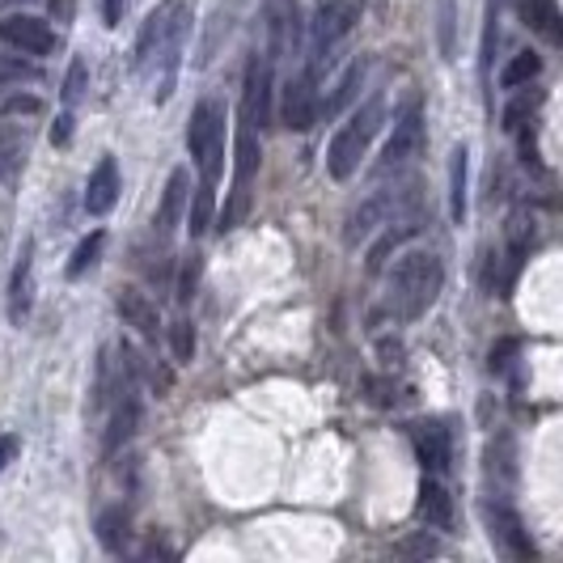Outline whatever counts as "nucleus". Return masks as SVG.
Returning <instances> with one entry per match:
<instances>
[{
    "label": "nucleus",
    "mask_w": 563,
    "mask_h": 563,
    "mask_svg": "<svg viewBox=\"0 0 563 563\" xmlns=\"http://www.w3.org/2000/svg\"><path fill=\"white\" fill-rule=\"evenodd\" d=\"M187 153L199 170V183L217 187L220 174H225V106L204 97L195 102L187 124Z\"/></svg>",
    "instance_id": "3"
},
{
    "label": "nucleus",
    "mask_w": 563,
    "mask_h": 563,
    "mask_svg": "<svg viewBox=\"0 0 563 563\" xmlns=\"http://www.w3.org/2000/svg\"><path fill=\"white\" fill-rule=\"evenodd\" d=\"M538 72H542V56H538V51H517L513 60L504 64L501 85L504 90H526Z\"/></svg>",
    "instance_id": "26"
},
{
    "label": "nucleus",
    "mask_w": 563,
    "mask_h": 563,
    "mask_svg": "<svg viewBox=\"0 0 563 563\" xmlns=\"http://www.w3.org/2000/svg\"><path fill=\"white\" fill-rule=\"evenodd\" d=\"M496 4H492V13H487V31H483V72L492 68V56H496Z\"/></svg>",
    "instance_id": "37"
},
{
    "label": "nucleus",
    "mask_w": 563,
    "mask_h": 563,
    "mask_svg": "<svg viewBox=\"0 0 563 563\" xmlns=\"http://www.w3.org/2000/svg\"><path fill=\"white\" fill-rule=\"evenodd\" d=\"M517 13L533 34H542L547 43H563L560 0H517Z\"/></svg>",
    "instance_id": "22"
},
{
    "label": "nucleus",
    "mask_w": 563,
    "mask_h": 563,
    "mask_svg": "<svg viewBox=\"0 0 563 563\" xmlns=\"http://www.w3.org/2000/svg\"><path fill=\"white\" fill-rule=\"evenodd\" d=\"M115 199H119V161L102 157L94 165V174H90V183H85V212L90 217H106L115 208Z\"/></svg>",
    "instance_id": "17"
},
{
    "label": "nucleus",
    "mask_w": 563,
    "mask_h": 563,
    "mask_svg": "<svg viewBox=\"0 0 563 563\" xmlns=\"http://www.w3.org/2000/svg\"><path fill=\"white\" fill-rule=\"evenodd\" d=\"M415 191H420V183H407L403 191L386 187V191H377V195H369L360 208H352V212H347V225H344L347 246H360V242H365L369 233H377L381 225H390L399 212H407L411 204H415Z\"/></svg>",
    "instance_id": "5"
},
{
    "label": "nucleus",
    "mask_w": 563,
    "mask_h": 563,
    "mask_svg": "<svg viewBox=\"0 0 563 563\" xmlns=\"http://www.w3.org/2000/svg\"><path fill=\"white\" fill-rule=\"evenodd\" d=\"M297 47V0L267 4V60L276 64Z\"/></svg>",
    "instance_id": "15"
},
{
    "label": "nucleus",
    "mask_w": 563,
    "mask_h": 563,
    "mask_svg": "<svg viewBox=\"0 0 563 563\" xmlns=\"http://www.w3.org/2000/svg\"><path fill=\"white\" fill-rule=\"evenodd\" d=\"M0 43L22 51V56H47L56 47V34H51L47 22H38L31 13H13V18L0 22Z\"/></svg>",
    "instance_id": "12"
},
{
    "label": "nucleus",
    "mask_w": 563,
    "mask_h": 563,
    "mask_svg": "<svg viewBox=\"0 0 563 563\" xmlns=\"http://www.w3.org/2000/svg\"><path fill=\"white\" fill-rule=\"evenodd\" d=\"M360 22V0H322L313 9V22H310V38H313V60L310 72L318 77V64L322 56H331V47L352 34V26Z\"/></svg>",
    "instance_id": "7"
},
{
    "label": "nucleus",
    "mask_w": 563,
    "mask_h": 563,
    "mask_svg": "<svg viewBox=\"0 0 563 563\" xmlns=\"http://www.w3.org/2000/svg\"><path fill=\"white\" fill-rule=\"evenodd\" d=\"M276 64L267 60V51H254L246 60V81H242V119L263 131L276 119Z\"/></svg>",
    "instance_id": "6"
},
{
    "label": "nucleus",
    "mask_w": 563,
    "mask_h": 563,
    "mask_svg": "<svg viewBox=\"0 0 563 563\" xmlns=\"http://www.w3.org/2000/svg\"><path fill=\"white\" fill-rule=\"evenodd\" d=\"M415 517L428 526V530H449L453 526V496L445 492L437 474H428L420 483V501H415Z\"/></svg>",
    "instance_id": "19"
},
{
    "label": "nucleus",
    "mask_w": 563,
    "mask_h": 563,
    "mask_svg": "<svg viewBox=\"0 0 563 563\" xmlns=\"http://www.w3.org/2000/svg\"><path fill=\"white\" fill-rule=\"evenodd\" d=\"M0 77H4V81H34V77H38V68L18 64V60H4L0 64Z\"/></svg>",
    "instance_id": "38"
},
{
    "label": "nucleus",
    "mask_w": 563,
    "mask_h": 563,
    "mask_svg": "<svg viewBox=\"0 0 563 563\" xmlns=\"http://www.w3.org/2000/svg\"><path fill=\"white\" fill-rule=\"evenodd\" d=\"M420 233V220L415 217H403L399 225L390 220L386 225V233H381V242H374V251H369V258H365V267H369V276H377V272H386V263H390V254L399 251L407 238H415Z\"/></svg>",
    "instance_id": "23"
},
{
    "label": "nucleus",
    "mask_w": 563,
    "mask_h": 563,
    "mask_svg": "<svg viewBox=\"0 0 563 563\" xmlns=\"http://www.w3.org/2000/svg\"><path fill=\"white\" fill-rule=\"evenodd\" d=\"M195 284H199V254H191L187 263H183V276H179V292H174V297H179L183 306L195 297Z\"/></svg>",
    "instance_id": "34"
},
{
    "label": "nucleus",
    "mask_w": 563,
    "mask_h": 563,
    "mask_svg": "<svg viewBox=\"0 0 563 563\" xmlns=\"http://www.w3.org/2000/svg\"><path fill=\"white\" fill-rule=\"evenodd\" d=\"M212 217H217V187L199 183V187H195V199H191V212H187L191 238L208 233V225H212Z\"/></svg>",
    "instance_id": "27"
},
{
    "label": "nucleus",
    "mask_w": 563,
    "mask_h": 563,
    "mask_svg": "<svg viewBox=\"0 0 563 563\" xmlns=\"http://www.w3.org/2000/svg\"><path fill=\"white\" fill-rule=\"evenodd\" d=\"M9 140H13V131H0V149H4V145H9Z\"/></svg>",
    "instance_id": "44"
},
{
    "label": "nucleus",
    "mask_w": 563,
    "mask_h": 563,
    "mask_svg": "<svg viewBox=\"0 0 563 563\" xmlns=\"http://www.w3.org/2000/svg\"><path fill=\"white\" fill-rule=\"evenodd\" d=\"M483 517H487V526H492V542L501 547L508 560H517V563H530L533 560L530 530L521 526V517H517L508 504H504V501H487V504H483Z\"/></svg>",
    "instance_id": "11"
},
{
    "label": "nucleus",
    "mask_w": 563,
    "mask_h": 563,
    "mask_svg": "<svg viewBox=\"0 0 563 563\" xmlns=\"http://www.w3.org/2000/svg\"><path fill=\"white\" fill-rule=\"evenodd\" d=\"M483 462H487V483L496 487V496H508L517 487V445H513V437L501 433V437L487 440Z\"/></svg>",
    "instance_id": "18"
},
{
    "label": "nucleus",
    "mask_w": 563,
    "mask_h": 563,
    "mask_svg": "<svg viewBox=\"0 0 563 563\" xmlns=\"http://www.w3.org/2000/svg\"><path fill=\"white\" fill-rule=\"evenodd\" d=\"M4 310H9V322H13V326H22L34 310V242L31 238L22 242V254H18V263H13Z\"/></svg>",
    "instance_id": "14"
},
{
    "label": "nucleus",
    "mask_w": 563,
    "mask_h": 563,
    "mask_svg": "<svg viewBox=\"0 0 563 563\" xmlns=\"http://www.w3.org/2000/svg\"><path fill=\"white\" fill-rule=\"evenodd\" d=\"M440 51L445 60H453V0L440 4Z\"/></svg>",
    "instance_id": "35"
},
{
    "label": "nucleus",
    "mask_w": 563,
    "mask_h": 563,
    "mask_svg": "<svg viewBox=\"0 0 563 563\" xmlns=\"http://www.w3.org/2000/svg\"><path fill=\"white\" fill-rule=\"evenodd\" d=\"M513 352H517V344H513V340H504L501 347H492V369H504V365H508V356H513Z\"/></svg>",
    "instance_id": "42"
},
{
    "label": "nucleus",
    "mask_w": 563,
    "mask_h": 563,
    "mask_svg": "<svg viewBox=\"0 0 563 563\" xmlns=\"http://www.w3.org/2000/svg\"><path fill=\"white\" fill-rule=\"evenodd\" d=\"M440 288H445V267L433 251H411L390 267V292L386 306L399 322H415L437 306Z\"/></svg>",
    "instance_id": "1"
},
{
    "label": "nucleus",
    "mask_w": 563,
    "mask_h": 563,
    "mask_svg": "<svg viewBox=\"0 0 563 563\" xmlns=\"http://www.w3.org/2000/svg\"><path fill=\"white\" fill-rule=\"evenodd\" d=\"M467 174H470V153L467 145H458L449 157V220L462 225L467 220Z\"/></svg>",
    "instance_id": "24"
},
{
    "label": "nucleus",
    "mask_w": 563,
    "mask_h": 563,
    "mask_svg": "<svg viewBox=\"0 0 563 563\" xmlns=\"http://www.w3.org/2000/svg\"><path fill=\"white\" fill-rule=\"evenodd\" d=\"M258 165H263V145H258V131L242 119V124H238V131H233V191H229L225 208L217 212L220 233L238 229V225H242V217L251 212V183H254V174H258Z\"/></svg>",
    "instance_id": "4"
},
{
    "label": "nucleus",
    "mask_w": 563,
    "mask_h": 563,
    "mask_svg": "<svg viewBox=\"0 0 563 563\" xmlns=\"http://www.w3.org/2000/svg\"><path fill=\"white\" fill-rule=\"evenodd\" d=\"M365 72H369V60H352V64H347V72L340 77V85H335V97L326 102V115H340L347 102L360 94V81H365Z\"/></svg>",
    "instance_id": "28"
},
{
    "label": "nucleus",
    "mask_w": 563,
    "mask_h": 563,
    "mask_svg": "<svg viewBox=\"0 0 563 563\" xmlns=\"http://www.w3.org/2000/svg\"><path fill=\"white\" fill-rule=\"evenodd\" d=\"M131 521H127L124 504H115V508H106L102 517H97V542L111 551V555H124L127 551V538H131Z\"/></svg>",
    "instance_id": "25"
},
{
    "label": "nucleus",
    "mask_w": 563,
    "mask_h": 563,
    "mask_svg": "<svg viewBox=\"0 0 563 563\" xmlns=\"http://www.w3.org/2000/svg\"><path fill=\"white\" fill-rule=\"evenodd\" d=\"M136 424H140V399H136L131 386H124L119 403H115V415H111V428H106V440H102V453L111 458L119 445H127V437L136 433Z\"/></svg>",
    "instance_id": "21"
},
{
    "label": "nucleus",
    "mask_w": 563,
    "mask_h": 563,
    "mask_svg": "<svg viewBox=\"0 0 563 563\" xmlns=\"http://www.w3.org/2000/svg\"><path fill=\"white\" fill-rule=\"evenodd\" d=\"M394 551H399V555H415V560H433V555H440V542L424 530V533H415V538H403Z\"/></svg>",
    "instance_id": "33"
},
{
    "label": "nucleus",
    "mask_w": 563,
    "mask_h": 563,
    "mask_svg": "<svg viewBox=\"0 0 563 563\" xmlns=\"http://www.w3.org/2000/svg\"><path fill=\"white\" fill-rule=\"evenodd\" d=\"M4 115H38L43 111V102L31 94H13V97H4V106H0Z\"/></svg>",
    "instance_id": "36"
},
{
    "label": "nucleus",
    "mask_w": 563,
    "mask_h": 563,
    "mask_svg": "<svg viewBox=\"0 0 563 563\" xmlns=\"http://www.w3.org/2000/svg\"><path fill=\"white\" fill-rule=\"evenodd\" d=\"M280 124L288 131H310L318 124V77H313L310 68L306 72H297V77H288L280 90Z\"/></svg>",
    "instance_id": "9"
},
{
    "label": "nucleus",
    "mask_w": 563,
    "mask_h": 563,
    "mask_svg": "<svg viewBox=\"0 0 563 563\" xmlns=\"http://www.w3.org/2000/svg\"><path fill=\"white\" fill-rule=\"evenodd\" d=\"M187 199H191V170L187 165H179V170L170 174V183H165L161 208H157V238H161V242H170V233L179 229Z\"/></svg>",
    "instance_id": "16"
},
{
    "label": "nucleus",
    "mask_w": 563,
    "mask_h": 563,
    "mask_svg": "<svg viewBox=\"0 0 563 563\" xmlns=\"http://www.w3.org/2000/svg\"><path fill=\"white\" fill-rule=\"evenodd\" d=\"M381 119H386V102H381V94H374L365 106H356V111H352V119L331 136V149H326V174H331L335 183H347V179L360 170V157L369 153L374 136L381 131Z\"/></svg>",
    "instance_id": "2"
},
{
    "label": "nucleus",
    "mask_w": 563,
    "mask_h": 563,
    "mask_svg": "<svg viewBox=\"0 0 563 563\" xmlns=\"http://www.w3.org/2000/svg\"><path fill=\"white\" fill-rule=\"evenodd\" d=\"M170 352H174L179 365H191V360H195V326H191L187 318L170 322Z\"/></svg>",
    "instance_id": "30"
},
{
    "label": "nucleus",
    "mask_w": 563,
    "mask_h": 563,
    "mask_svg": "<svg viewBox=\"0 0 563 563\" xmlns=\"http://www.w3.org/2000/svg\"><path fill=\"white\" fill-rule=\"evenodd\" d=\"M411 445H415V458L428 474H445L453 467V437L440 420H428V424H415L411 428Z\"/></svg>",
    "instance_id": "13"
},
{
    "label": "nucleus",
    "mask_w": 563,
    "mask_h": 563,
    "mask_svg": "<svg viewBox=\"0 0 563 563\" xmlns=\"http://www.w3.org/2000/svg\"><path fill=\"white\" fill-rule=\"evenodd\" d=\"M538 94H517L508 106H504V131H517V127H526L533 119V111H538Z\"/></svg>",
    "instance_id": "31"
},
{
    "label": "nucleus",
    "mask_w": 563,
    "mask_h": 563,
    "mask_svg": "<svg viewBox=\"0 0 563 563\" xmlns=\"http://www.w3.org/2000/svg\"><path fill=\"white\" fill-rule=\"evenodd\" d=\"M115 310L124 318L127 326H136L145 340H157V326H161V313L157 306L140 292V288H119V297H115Z\"/></svg>",
    "instance_id": "20"
},
{
    "label": "nucleus",
    "mask_w": 563,
    "mask_h": 563,
    "mask_svg": "<svg viewBox=\"0 0 563 563\" xmlns=\"http://www.w3.org/2000/svg\"><path fill=\"white\" fill-rule=\"evenodd\" d=\"M85 90H90V64L77 56V60L68 64V77H64V106L81 102V97H85Z\"/></svg>",
    "instance_id": "32"
},
{
    "label": "nucleus",
    "mask_w": 563,
    "mask_h": 563,
    "mask_svg": "<svg viewBox=\"0 0 563 563\" xmlns=\"http://www.w3.org/2000/svg\"><path fill=\"white\" fill-rule=\"evenodd\" d=\"M420 149H424V115H420V106H407V111L399 115L394 131H390L386 149H381L377 174H399V170H403Z\"/></svg>",
    "instance_id": "10"
},
{
    "label": "nucleus",
    "mask_w": 563,
    "mask_h": 563,
    "mask_svg": "<svg viewBox=\"0 0 563 563\" xmlns=\"http://www.w3.org/2000/svg\"><path fill=\"white\" fill-rule=\"evenodd\" d=\"M18 449H22V440L13 437V433H0V470L18 458Z\"/></svg>",
    "instance_id": "40"
},
{
    "label": "nucleus",
    "mask_w": 563,
    "mask_h": 563,
    "mask_svg": "<svg viewBox=\"0 0 563 563\" xmlns=\"http://www.w3.org/2000/svg\"><path fill=\"white\" fill-rule=\"evenodd\" d=\"M68 136H72V115H60L51 127V145H68Z\"/></svg>",
    "instance_id": "41"
},
{
    "label": "nucleus",
    "mask_w": 563,
    "mask_h": 563,
    "mask_svg": "<svg viewBox=\"0 0 563 563\" xmlns=\"http://www.w3.org/2000/svg\"><path fill=\"white\" fill-rule=\"evenodd\" d=\"M51 13H60V18H68V13H72V0H51Z\"/></svg>",
    "instance_id": "43"
},
{
    "label": "nucleus",
    "mask_w": 563,
    "mask_h": 563,
    "mask_svg": "<svg viewBox=\"0 0 563 563\" xmlns=\"http://www.w3.org/2000/svg\"><path fill=\"white\" fill-rule=\"evenodd\" d=\"M102 246H106V233H102V229H94L90 238H81V246H77V251H72V258H68V280H81V276H85V272L97 263Z\"/></svg>",
    "instance_id": "29"
},
{
    "label": "nucleus",
    "mask_w": 563,
    "mask_h": 563,
    "mask_svg": "<svg viewBox=\"0 0 563 563\" xmlns=\"http://www.w3.org/2000/svg\"><path fill=\"white\" fill-rule=\"evenodd\" d=\"M183 22H191V9L187 0H161L153 13L145 18V26H140V34H136V51H131V68L136 72H145L149 64H153L157 47L165 43V34L174 31V26H183Z\"/></svg>",
    "instance_id": "8"
},
{
    "label": "nucleus",
    "mask_w": 563,
    "mask_h": 563,
    "mask_svg": "<svg viewBox=\"0 0 563 563\" xmlns=\"http://www.w3.org/2000/svg\"><path fill=\"white\" fill-rule=\"evenodd\" d=\"M124 13H127V0H102V22L115 31V26H124Z\"/></svg>",
    "instance_id": "39"
}]
</instances>
